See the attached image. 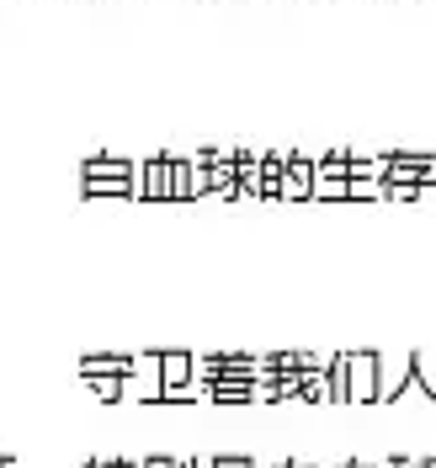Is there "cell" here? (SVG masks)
I'll return each instance as SVG.
<instances>
[{"label":"cell","mask_w":436,"mask_h":468,"mask_svg":"<svg viewBox=\"0 0 436 468\" xmlns=\"http://www.w3.org/2000/svg\"><path fill=\"white\" fill-rule=\"evenodd\" d=\"M75 176H80V197H133L139 192V165L122 154H90Z\"/></svg>","instance_id":"cell-1"},{"label":"cell","mask_w":436,"mask_h":468,"mask_svg":"<svg viewBox=\"0 0 436 468\" xmlns=\"http://www.w3.org/2000/svg\"><path fill=\"white\" fill-rule=\"evenodd\" d=\"M292 154H298L292 144H271V149H261V197H277V192H282V176H288Z\"/></svg>","instance_id":"cell-2"},{"label":"cell","mask_w":436,"mask_h":468,"mask_svg":"<svg viewBox=\"0 0 436 468\" xmlns=\"http://www.w3.org/2000/svg\"><path fill=\"white\" fill-rule=\"evenodd\" d=\"M133 197H171V154H154V160H144L139 165V192Z\"/></svg>","instance_id":"cell-3"},{"label":"cell","mask_w":436,"mask_h":468,"mask_svg":"<svg viewBox=\"0 0 436 468\" xmlns=\"http://www.w3.org/2000/svg\"><path fill=\"white\" fill-rule=\"evenodd\" d=\"M277 197H314V154H292V165H288V176H282V192Z\"/></svg>","instance_id":"cell-4"}]
</instances>
